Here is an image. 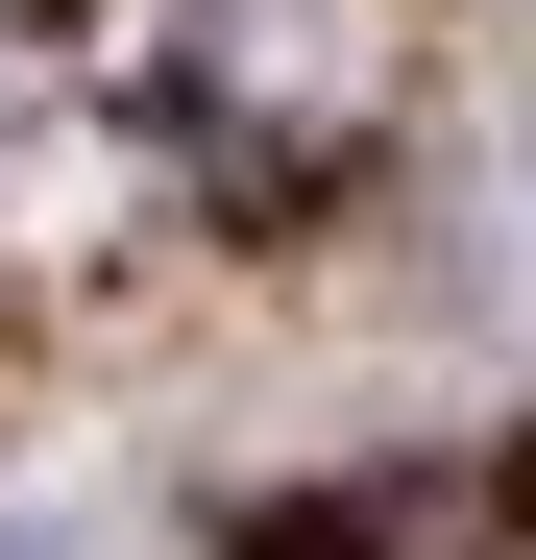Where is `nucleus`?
<instances>
[{
	"mask_svg": "<svg viewBox=\"0 0 536 560\" xmlns=\"http://www.w3.org/2000/svg\"><path fill=\"white\" fill-rule=\"evenodd\" d=\"M0 560H73V536H0Z\"/></svg>",
	"mask_w": 536,
	"mask_h": 560,
	"instance_id": "f257e3e1",
	"label": "nucleus"
}]
</instances>
